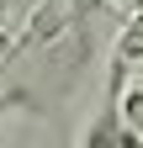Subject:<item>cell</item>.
<instances>
[{
    "label": "cell",
    "instance_id": "277c9868",
    "mask_svg": "<svg viewBox=\"0 0 143 148\" xmlns=\"http://www.w3.org/2000/svg\"><path fill=\"white\" fill-rule=\"evenodd\" d=\"M6 53H11V32L0 27V58H6Z\"/></svg>",
    "mask_w": 143,
    "mask_h": 148
},
{
    "label": "cell",
    "instance_id": "3957f363",
    "mask_svg": "<svg viewBox=\"0 0 143 148\" xmlns=\"http://www.w3.org/2000/svg\"><path fill=\"white\" fill-rule=\"evenodd\" d=\"M117 111H122V127L143 138V85L138 90H122V95H117Z\"/></svg>",
    "mask_w": 143,
    "mask_h": 148
},
{
    "label": "cell",
    "instance_id": "8992f818",
    "mask_svg": "<svg viewBox=\"0 0 143 148\" xmlns=\"http://www.w3.org/2000/svg\"><path fill=\"white\" fill-rule=\"evenodd\" d=\"M133 5H143V0H133Z\"/></svg>",
    "mask_w": 143,
    "mask_h": 148
},
{
    "label": "cell",
    "instance_id": "6da1fadb",
    "mask_svg": "<svg viewBox=\"0 0 143 148\" xmlns=\"http://www.w3.org/2000/svg\"><path fill=\"white\" fill-rule=\"evenodd\" d=\"M117 95H122V74L111 79V95H106L101 116L90 122V132H85V148H117V143H122V111H117Z\"/></svg>",
    "mask_w": 143,
    "mask_h": 148
},
{
    "label": "cell",
    "instance_id": "7a4b0ae2",
    "mask_svg": "<svg viewBox=\"0 0 143 148\" xmlns=\"http://www.w3.org/2000/svg\"><path fill=\"white\" fill-rule=\"evenodd\" d=\"M138 58H143V5L127 16V32L117 37V69L122 64H138Z\"/></svg>",
    "mask_w": 143,
    "mask_h": 148
},
{
    "label": "cell",
    "instance_id": "5b68a950",
    "mask_svg": "<svg viewBox=\"0 0 143 148\" xmlns=\"http://www.w3.org/2000/svg\"><path fill=\"white\" fill-rule=\"evenodd\" d=\"M6 5H11V0H0V11H6Z\"/></svg>",
    "mask_w": 143,
    "mask_h": 148
}]
</instances>
